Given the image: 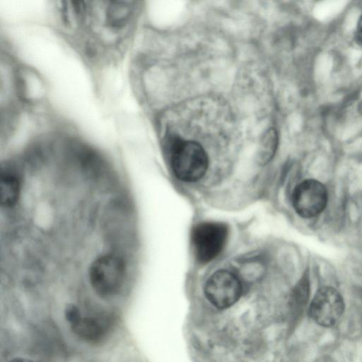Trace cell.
I'll return each instance as SVG.
<instances>
[{"label": "cell", "instance_id": "8992f818", "mask_svg": "<svg viewBox=\"0 0 362 362\" xmlns=\"http://www.w3.org/2000/svg\"><path fill=\"white\" fill-rule=\"evenodd\" d=\"M344 303L335 288L325 286L315 293L310 306V314L316 323L323 327H332L341 317Z\"/></svg>", "mask_w": 362, "mask_h": 362}, {"label": "cell", "instance_id": "7c38bea8", "mask_svg": "<svg viewBox=\"0 0 362 362\" xmlns=\"http://www.w3.org/2000/svg\"><path fill=\"white\" fill-rule=\"evenodd\" d=\"M316 362H336L332 358L324 356L317 360Z\"/></svg>", "mask_w": 362, "mask_h": 362}, {"label": "cell", "instance_id": "4fadbf2b", "mask_svg": "<svg viewBox=\"0 0 362 362\" xmlns=\"http://www.w3.org/2000/svg\"><path fill=\"white\" fill-rule=\"evenodd\" d=\"M10 362H33L32 360L25 358H16L12 359Z\"/></svg>", "mask_w": 362, "mask_h": 362}, {"label": "cell", "instance_id": "6da1fadb", "mask_svg": "<svg viewBox=\"0 0 362 362\" xmlns=\"http://www.w3.org/2000/svg\"><path fill=\"white\" fill-rule=\"evenodd\" d=\"M172 168L175 176L184 182L201 179L208 168V157L197 141L184 140L177 135L168 138Z\"/></svg>", "mask_w": 362, "mask_h": 362}, {"label": "cell", "instance_id": "52a82bcc", "mask_svg": "<svg viewBox=\"0 0 362 362\" xmlns=\"http://www.w3.org/2000/svg\"><path fill=\"white\" fill-rule=\"evenodd\" d=\"M107 315H87L82 313L78 320L71 325L74 333L86 342L96 344L107 335L110 326Z\"/></svg>", "mask_w": 362, "mask_h": 362}, {"label": "cell", "instance_id": "5b68a950", "mask_svg": "<svg viewBox=\"0 0 362 362\" xmlns=\"http://www.w3.org/2000/svg\"><path fill=\"white\" fill-rule=\"evenodd\" d=\"M327 198V191L324 185L316 180L308 179L296 186L292 194V203L299 216L309 218L324 210Z\"/></svg>", "mask_w": 362, "mask_h": 362}, {"label": "cell", "instance_id": "ba28073f", "mask_svg": "<svg viewBox=\"0 0 362 362\" xmlns=\"http://www.w3.org/2000/svg\"><path fill=\"white\" fill-rule=\"evenodd\" d=\"M21 181L15 171L6 169L1 175V206L5 208L14 206L21 196Z\"/></svg>", "mask_w": 362, "mask_h": 362}, {"label": "cell", "instance_id": "30bf717a", "mask_svg": "<svg viewBox=\"0 0 362 362\" xmlns=\"http://www.w3.org/2000/svg\"><path fill=\"white\" fill-rule=\"evenodd\" d=\"M130 8L127 6H113L109 11V20L112 25H119L129 15Z\"/></svg>", "mask_w": 362, "mask_h": 362}, {"label": "cell", "instance_id": "8fae6325", "mask_svg": "<svg viewBox=\"0 0 362 362\" xmlns=\"http://www.w3.org/2000/svg\"><path fill=\"white\" fill-rule=\"evenodd\" d=\"M355 37L357 43L362 47V15L357 23Z\"/></svg>", "mask_w": 362, "mask_h": 362}, {"label": "cell", "instance_id": "7a4b0ae2", "mask_svg": "<svg viewBox=\"0 0 362 362\" xmlns=\"http://www.w3.org/2000/svg\"><path fill=\"white\" fill-rule=\"evenodd\" d=\"M127 266L124 259L115 253L98 256L88 269V280L95 293L110 298L119 293L124 286Z\"/></svg>", "mask_w": 362, "mask_h": 362}, {"label": "cell", "instance_id": "277c9868", "mask_svg": "<svg viewBox=\"0 0 362 362\" xmlns=\"http://www.w3.org/2000/svg\"><path fill=\"white\" fill-rule=\"evenodd\" d=\"M242 293L239 279L231 272L220 270L213 274L206 282L204 293L215 307L224 309L235 303Z\"/></svg>", "mask_w": 362, "mask_h": 362}, {"label": "cell", "instance_id": "9c48e42d", "mask_svg": "<svg viewBox=\"0 0 362 362\" xmlns=\"http://www.w3.org/2000/svg\"><path fill=\"white\" fill-rule=\"evenodd\" d=\"M279 144V136L276 129H267L259 140L257 159L259 164L265 165L274 157Z\"/></svg>", "mask_w": 362, "mask_h": 362}, {"label": "cell", "instance_id": "3957f363", "mask_svg": "<svg viewBox=\"0 0 362 362\" xmlns=\"http://www.w3.org/2000/svg\"><path fill=\"white\" fill-rule=\"evenodd\" d=\"M228 237V228L218 222L197 225L192 233V242L197 259L209 262L222 251Z\"/></svg>", "mask_w": 362, "mask_h": 362}]
</instances>
